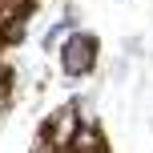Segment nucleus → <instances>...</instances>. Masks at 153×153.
I'll return each mask as SVG.
<instances>
[{
	"label": "nucleus",
	"mask_w": 153,
	"mask_h": 153,
	"mask_svg": "<svg viewBox=\"0 0 153 153\" xmlns=\"http://www.w3.org/2000/svg\"><path fill=\"white\" fill-rule=\"evenodd\" d=\"M97 61H101V40H97V32H85V28H73L56 48V69L69 85L93 76Z\"/></svg>",
	"instance_id": "f257e3e1"
},
{
	"label": "nucleus",
	"mask_w": 153,
	"mask_h": 153,
	"mask_svg": "<svg viewBox=\"0 0 153 153\" xmlns=\"http://www.w3.org/2000/svg\"><path fill=\"white\" fill-rule=\"evenodd\" d=\"M76 129H81V117H76V109L65 101V105H56L53 113L45 117V125H40V133H36V137L53 141V145L65 153V149H69V141L76 137Z\"/></svg>",
	"instance_id": "f03ea898"
},
{
	"label": "nucleus",
	"mask_w": 153,
	"mask_h": 153,
	"mask_svg": "<svg viewBox=\"0 0 153 153\" xmlns=\"http://www.w3.org/2000/svg\"><path fill=\"white\" fill-rule=\"evenodd\" d=\"M65 153H109V141H105V129H101V121H89L76 129V137L69 141V149Z\"/></svg>",
	"instance_id": "7ed1b4c3"
},
{
	"label": "nucleus",
	"mask_w": 153,
	"mask_h": 153,
	"mask_svg": "<svg viewBox=\"0 0 153 153\" xmlns=\"http://www.w3.org/2000/svg\"><path fill=\"white\" fill-rule=\"evenodd\" d=\"M76 4H65V12H61V20H53L48 24V32H45V40H40V48H45V53H56V48H61V40L69 36V32L76 28Z\"/></svg>",
	"instance_id": "20e7f679"
},
{
	"label": "nucleus",
	"mask_w": 153,
	"mask_h": 153,
	"mask_svg": "<svg viewBox=\"0 0 153 153\" xmlns=\"http://www.w3.org/2000/svg\"><path fill=\"white\" fill-rule=\"evenodd\" d=\"M8 113H12V89H4V85H0V125H4Z\"/></svg>",
	"instance_id": "39448f33"
},
{
	"label": "nucleus",
	"mask_w": 153,
	"mask_h": 153,
	"mask_svg": "<svg viewBox=\"0 0 153 153\" xmlns=\"http://www.w3.org/2000/svg\"><path fill=\"white\" fill-rule=\"evenodd\" d=\"M28 153H61V149H56L53 141H45V137H36V141H32V149H28Z\"/></svg>",
	"instance_id": "423d86ee"
},
{
	"label": "nucleus",
	"mask_w": 153,
	"mask_h": 153,
	"mask_svg": "<svg viewBox=\"0 0 153 153\" xmlns=\"http://www.w3.org/2000/svg\"><path fill=\"white\" fill-rule=\"evenodd\" d=\"M125 56H141V40H137V36L125 40Z\"/></svg>",
	"instance_id": "0eeeda50"
}]
</instances>
